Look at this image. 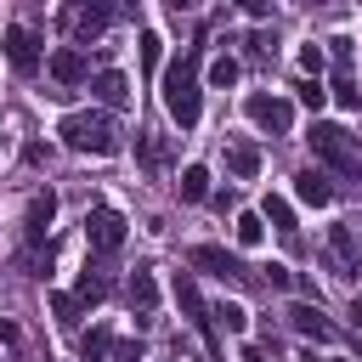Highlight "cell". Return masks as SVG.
I'll list each match as a JSON object with an SVG mask.
<instances>
[{"instance_id":"f1b7e54d","label":"cell","mask_w":362,"mask_h":362,"mask_svg":"<svg viewBox=\"0 0 362 362\" xmlns=\"http://www.w3.org/2000/svg\"><path fill=\"white\" fill-rule=\"evenodd\" d=\"M136 51H141V68L153 74V68H158V34H141V45H136Z\"/></svg>"},{"instance_id":"484cf974","label":"cell","mask_w":362,"mask_h":362,"mask_svg":"<svg viewBox=\"0 0 362 362\" xmlns=\"http://www.w3.org/2000/svg\"><path fill=\"white\" fill-rule=\"evenodd\" d=\"M136 153H141V164H147V170H158V164H164V141H153V136H136Z\"/></svg>"},{"instance_id":"ba28073f","label":"cell","mask_w":362,"mask_h":362,"mask_svg":"<svg viewBox=\"0 0 362 362\" xmlns=\"http://www.w3.org/2000/svg\"><path fill=\"white\" fill-rule=\"evenodd\" d=\"M328 260H334V277H356L362 272V243H356V232H351V221H339V226H328Z\"/></svg>"},{"instance_id":"7c38bea8","label":"cell","mask_w":362,"mask_h":362,"mask_svg":"<svg viewBox=\"0 0 362 362\" xmlns=\"http://www.w3.org/2000/svg\"><path fill=\"white\" fill-rule=\"evenodd\" d=\"M51 79H57L62 90L85 85V79H90V57H85V51H74V45H62V51L51 57Z\"/></svg>"},{"instance_id":"277c9868","label":"cell","mask_w":362,"mask_h":362,"mask_svg":"<svg viewBox=\"0 0 362 362\" xmlns=\"http://www.w3.org/2000/svg\"><path fill=\"white\" fill-rule=\"evenodd\" d=\"M243 113H249V124L266 130V136H288V124H294V107H288L283 96H266V90H249V96H243Z\"/></svg>"},{"instance_id":"8d00e7d4","label":"cell","mask_w":362,"mask_h":362,"mask_svg":"<svg viewBox=\"0 0 362 362\" xmlns=\"http://www.w3.org/2000/svg\"><path fill=\"white\" fill-rule=\"evenodd\" d=\"M243 362H266V356H260V351H255V345H249V351H243Z\"/></svg>"},{"instance_id":"9c48e42d","label":"cell","mask_w":362,"mask_h":362,"mask_svg":"<svg viewBox=\"0 0 362 362\" xmlns=\"http://www.w3.org/2000/svg\"><path fill=\"white\" fill-rule=\"evenodd\" d=\"M85 238H90L96 255H113V249L124 243V215H119V209H90V215H85Z\"/></svg>"},{"instance_id":"8fae6325","label":"cell","mask_w":362,"mask_h":362,"mask_svg":"<svg viewBox=\"0 0 362 362\" xmlns=\"http://www.w3.org/2000/svg\"><path fill=\"white\" fill-rule=\"evenodd\" d=\"M221 158H226V175H238V181H255V175H260V147L243 141V136H226Z\"/></svg>"},{"instance_id":"4fadbf2b","label":"cell","mask_w":362,"mask_h":362,"mask_svg":"<svg viewBox=\"0 0 362 362\" xmlns=\"http://www.w3.org/2000/svg\"><path fill=\"white\" fill-rule=\"evenodd\" d=\"M288 328H294V334H305V339H328V334H334L328 311H322V305H311V300L288 305Z\"/></svg>"},{"instance_id":"d590c367","label":"cell","mask_w":362,"mask_h":362,"mask_svg":"<svg viewBox=\"0 0 362 362\" xmlns=\"http://www.w3.org/2000/svg\"><path fill=\"white\" fill-rule=\"evenodd\" d=\"M164 6H170V11H192L198 0H164Z\"/></svg>"},{"instance_id":"4dcf8cb0","label":"cell","mask_w":362,"mask_h":362,"mask_svg":"<svg viewBox=\"0 0 362 362\" xmlns=\"http://www.w3.org/2000/svg\"><path fill=\"white\" fill-rule=\"evenodd\" d=\"M322 96H328V90H322L317 79H300V102H305V107H322Z\"/></svg>"},{"instance_id":"83f0119b","label":"cell","mask_w":362,"mask_h":362,"mask_svg":"<svg viewBox=\"0 0 362 362\" xmlns=\"http://www.w3.org/2000/svg\"><path fill=\"white\" fill-rule=\"evenodd\" d=\"M51 305H57V322H62V328H74V322H79V300H68V294H57Z\"/></svg>"},{"instance_id":"ac0fdd59","label":"cell","mask_w":362,"mask_h":362,"mask_svg":"<svg viewBox=\"0 0 362 362\" xmlns=\"http://www.w3.org/2000/svg\"><path fill=\"white\" fill-rule=\"evenodd\" d=\"M107 17H113V0H90V6L79 11V40L102 34V28H107Z\"/></svg>"},{"instance_id":"d6986e66","label":"cell","mask_w":362,"mask_h":362,"mask_svg":"<svg viewBox=\"0 0 362 362\" xmlns=\"http://www.w3.org/2000/svg\"><path fill=\"white\" fill-rule=\"evenodd\" d=\"M260 221H272V226H277V232L294 243V209H288L283 198H266V204H260Z\"/></svg>"},{"instance_id":"5b68a950","label":"cell","mask_w":362,"mask_h":362,"mask_svg":"<svg viewBox=\"0 0 362 362\" xmlns=\"http://www.w3.org/2000/svg\"><path fill=\"white\" fill-rule=\"evenodd\" d=\"M328 57L339 62V74H334V102L345 107V113H356L362 107V85H356V74H351V57H356V40H328Z\"/></svg>"},{"instance_id":"f35d334b","label":"cell","mask_w":362,"mask_h":362,"mask_svg":"<svg viewBox=\"0 0 362 362\" xmlns=\"http://www.w3.org/2000/svg\"><path fill=\"white\" fill-rule=\"evenodd\" d=\"M334 362H345V356H334Z\"/></svg>"},{"instance_id":"ffe728a7","label":"cell","mask_w":362,"mask_h":362,"mask_svg":"<svg viewBox=\"0 0 362 362\" xmlns=\"http://www.w3.org/2000/svg\"><path fill=\"white\" fill-rule=\"evenodd\" d=\"M209 317H215V322H221L226 334H243V328H249V311H243V305H232V300H221V305H215Z\"/></svg>"},{"instance_id":"1f68e13d","label":"cell","mask_w":362,"mask_h":362,"mask_svg":"<svg viewBox=\"0 0 362 362\" xmlns=\"http://www.w3.org/2000/svg\"><path fill=\"white\" fill-rule=\"evenodd\" d=\"M23 158H28V164H34V170H40V164H51V147H45V141H34V147H28V153H23Z\"/></svg>"},{"instance_id":"d4e9b609","label":"cell","mask_w":362,"mask_h":362,"mask_svg":"<svg viewBox=\"0 0 362 362\" xmlns=\"http://www.w3.org/2000/svg\"><path fill=\"white\" fill-rule=\"evenodd\" d=\"M260 238H266V226H260V215H238V243H243V249H255Z\"/></svg>"},{"instance_id":"9a60e30c","label":"cell","mask_w":362,"mask_h":362,"mask_svg":"<svg viewBox=\"0 0 362 362\" xmlns=\"http://www.w3.org/2000/svg\"><path fill=\"white\" fill-rule=\"evenodd\" d=\"M294 192H300L305 204H317V209L334 204V181L322 175V164H317V170H300V175H294Z\"/></svg>"},{"instance_id":"74e56055","label":"cell","mask_w":362,"mask_h":362,"mask_svg":"<svg viewBox=\"0 0 362 362\" xmlns=\"http://www.w3.org/2000/svg\"><path fill=\"white\" fill-rule=\"evenodd\" d=\"M300 6H317V0H300Z\"/></svg>"},{"instance_id":"2e32d148","label":"cell","mask_w":362,"mask_h":362,"mask_svg":"<svg viewBox=\"0 0 362 362\" xmlns=\"http://www.w3.org/2000/svg\"><path fill=\"white\" fill-rule=\"evenodd\" d=\"M124 294H130V305L147 317V311L158 305V283H153V272H147V266H136V272H130V283H124Z\"/></svg>"},{"instance_id":"cb8c5ba5","label":"cell","mask_w":362,"mask_h":362,"mask_svg":"<svg viewBox=\"0 0 362 362\" xmlns=\"http://www.w3.org/2000/svg\"><path fill=\"white\" fill-rule=\"evenodd\" d=\"M209 85H215V90H232V85H238V62H232V57H215V62H209Z\"/></svg>"},{"instance_id":"30bf717a","label":"cell","mask_w":362,"mask_h":362,"mask_svg":"<svg viewBox=\"0 0 362 362\" xmlns=\"http://www.w3.org/2000/svg\"><path fill=\"white\" fill-rule=\"evenodd\" d=\"M0 45H6V62H11L17 74H34V68H40V34H34V28H23V23H11Z\"/></svg>"},{"instance_id":"7a4b0ae2","label":"cell","mask_w":362,"mask_h":362,"mask_svg":"<svg viewBox=\"0 0 362 362\" xmlns=\"http://www.w3.org/2000/svg\"><path fill=\"white\" fill-rule=\"evenodd\" d=\"M305 141H311V153H317V164H328V170H339L345 181H362V153H356V141H351V130L345 124H311L305 130Z\"/></svg>"},{"instance_id":"44dd1931","label":"cell","mask_w":362,"mask_h":362,"mask_svg":"<svg viewBox=\"0 0 362 362\" xmlns=\"http://www.w3.org/2000/svg\"><path fill=\"white\" fill-rule=\"evenodd\" d=\"M107 351H113V334H107V328H90V334H85V345H79V356H85V362H107Z\"/></svg>"},{"instance_id":"d6a6232c","label":"cell","mask_w":362,"mask_h":362,"mask_svg":"<svg viewBox=\"0 0 362 362\" xmlns=\"http://www.w3.org/2000/svg\"><path fill=\"white\" fill-rule=\"evenodd\" d=\"M232 6H238V11H249V17H266V11H272V0H232Z\"/></svg>"},{"instance_id":"603a6c76","label":"cell","mask_w":362,"mask_h":362,"mask_svg":"<svg viewBox=\"0 0 362 362\" xmlns=\"http://www.w3.org/2000/svg\"><path fill=\"white\" fill-rule=\"evenodd\" d=\"M272 45H277V34H272V28H255V34L243 40V51H249V62H266V57H272Z\"/></svg>"},{"instance_id":"836d02e7","label":"cell","mask_w":362,"mask_h":362,"mask_svg":"<svg viewBox=\"0 0 362 362\" xmlns=\"http://www.w3.org/2000/svg\"><path fill=\"white\" fill-rule=\"evenodd\" d=\"M0 345H23V334H17V322H0Z\"/></svg>"},{"instance_id":"8992f818","label":"cell","mask_w":362,"mask_h":362,"mask_svg":"<svg viewBox=\"0 0 362 362\" xmlns=\"http://www.w3.org/2000/svg\"><path fill=\"white\" fill-rule=\"evenodd\" d=\"M170 288H175V305L187 311V322H192V328H198V334L209 339V351H221V339H215V317H209V305H204L198 283H192L187 272H175V283H170Z\"/></svg>"},{"instance_id":"5bb4252c","label":"cell","mask_w":362,"mask_h":362,"mask_svg":"<svg viewBox=\"0 0 362 362\" xmlns=\"http://www.w3.org/2000/svg\"><path fill=\"white\" fill-rule=\"evenodd\" d=\"M90 96H96L102 107H124V102H130V79L113 74V68H107V74H90Z\"/></svg>"},{"instance_id":"52a82bcc","label":"cell","mask_w":362,"mask_h":362,"mask_svg":"<svg viewBox=\"0 0 362 362\" xmlns=\"http://www.w3.org/2000/svg\"><path fill=\"white\" fill-rule=\"evenodd\" d=\"M187 260H192L198 272H209V277H221V283H249V277H255V272H249V266H243L238 255H226L221 243H198V249H192Z\"/></svg>"},{"instance_id":"7402d4cb","label":"cell","mask_w":362,"mask_h":362,"mask_svg":"<svg viewBox=\"0 0 362 362\" xmlns=\"http://www.w3.org/2000/svg\"><path fill=\"white\" fill-rule=\"evenodd\" d=\"M102 294H107V277H102L96 266H85V277H79V294H74V300H79V305H90V300H102Z\"/></svg>"},{"instance_id":"e575fe53","label":"cell","mask_w":362,"mask_h":362,"mask_svg":"<svg viewBox=\"0 0 362 362\" xmlns=\"http://www.w3.org/2000/svg\"><path fill=\"white\" fill-rule=\"evenodd\" d=\"M113 362H141V345H119V351H113Z\"/></svg>"},{"instance_id":"6da1fadb","label":"cell","mask_w":362,"mask_h":362,"mask_svg":"<svg viewBox=\"0 0 362 362\" xmlns=\"http://www.w3.org/2000/svg\"><path fill=\"white\" fill-rule=\"evenodd\" d=\"M164 113L181 124V130H192L198 119H204V90H198V45L164 74Z\"/></svg>"},{"instance_id":"3957f363","label":"cell","mask_w":362,"mask_h":362,"mask_svg":"<svg viewBox=\"0 0 362 362\" xmlns=\"http://www.w3.org/2000/svg\"><path fill=\"white\" fill-rule=\"evenodd\" d=\"M57 136H62L74 153H96V158L119 153V130H113L107 113H68V119L57 124Z\"/></svg>"},{"instance_id":"4316f807","label":"cell","mask_w":362,"mask_h":362,"mask_svg":"<svg viewBox=\"0 0 362 362\" xmlns=\"http://www.w3.org/2000/svg\"><path fill=\"white\" fill-rule=\"evenodd\" d=\"M260 283H266V288H294V272H288V266H266Z\"/></svg>"},{"instance_id":"e0dca14e","label":"cell","mask_w":362,"mask_h":362,"mask_svg":"<svg viewBox=\"0 0 362 362\" xmlns=\"http://www.w3.org/2000/svg\"><path fill=\"white\" fill-rule=\"evenodd\" d=\"M175 192H181L187 204L209 198V170H204V164H187V170H181V181H175Z\"/></svg>"},{"instance_id":"f546056e","label":"cell","mask_w":362,"mask_h":362,"mask_svg":"<svg viewBox=\"0 0 362 362\" xmlns=\"http://www.w3.org/2000/svg\"><path fill=\"white\" fill-rule=\"evenodd\" d=\"M300 68H305V74H317V68H322V45H317V40H305V45H300Z\"/></svg>"}]
</instances>
